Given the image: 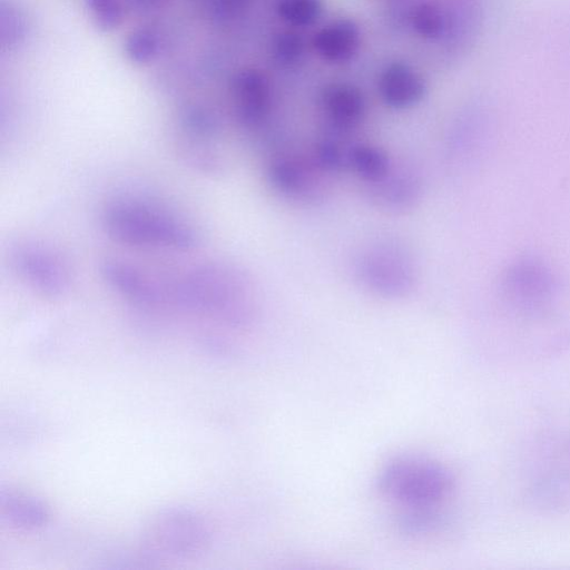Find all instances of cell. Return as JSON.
Here are the masks:
<instances>
[{
	"mask_svg": "<svg viewBox=\"0 0 570 570\" xmlns=\"http://www.w3.org/2000/svg\"><path fill=\"white\" fill-rule=\"evenodd\" d=\"M166 288L167 304L229 325H245L253 316V288L245 275L229 265H194L166 282Z\"/></svg>",
	"mask_w": 570,
	"mask_h": 570,
	"instance_id": "1",
	"label": "cell"
},
{
	"mask_svg": "<svg viewBox=\"0 0 570 570\" xmlns=\"http://www.w3.org/2000/svg\"><path fill=\"white\" fill-rule=\"evenodd\" d=\"M100 222L108 237L135 248L184 253L199 243L197 229L186 218L144 199L122 197L107 203Z\"/></svg>",
	"mask_w": 570,
	"mask_h": 570,
	"instance_id": "2",
	"label": "cell"
},
{
	"mask_svg": "<svg viewBox=\"0 0 570 570\" xmlns=\"http://www.w3.org/2000/svg\"><path fill=\"white\" fill-rule=\"evenodd\" d=\"M377 484L389 501L425 513L450 497L454 480L439 462L419 455H401L382 468Z\"/></svg>",
	"mask_w": 570,
	"mask_h": 570,
	"instance_id": "3",
	"label": "cell"
},
{
	"mask_svg": "<svg viewBox=\"0 0 570 570\" xmlns=\"http://www.w3.org/2000/svg\"><path fill=\"white\" fill-rule=\"evenodd\" d=\"M356 274L367 289L392 298L407 295L415 282L410 252L393 240L377 242L367 247L356 262Z\"/></svg>",
	"mask_w": 570,
	"mask_h": 570,
	"instance_id": "4",
	"label": "cell"
},
{
	"mask_svg": "<svg viewBox=\"0 0 570 570\" xmlns=\"http://www.w3.org/2000/svg\"><path fill=\"white\" fill-rule=\"evenodd\" d=\"M10 261L18 277L40 295L59 297L69 288L67 264L58 253L42 243L18 242L11 248Z\"/></svg>",
	"mask_w": 570,
	"mask_h": 570,
	"instance_id": "5",
	"label": "cell"
},
{
	"mask_svg": "<svg viewBox=\"0 0 570 570\" xmlns=\"http://www.w3.org/2000/svg\"><path fill=\"white\" fill-rule=\"evenodd\" d=\"M178 153L184 160L206 174L219 171L222 158L216 139L219 134L217 116L203 105H189L179 115Z\"/></svg>",
	"mask_w": 570,
	"mask_h": 570,
	"instance_id": "6",
	"label": "cell"
},
{
	"mask_svg": "<svg viewBox=\"0 0 570 570\" xmlns=\"http://www.w3.org/2000/svg\"><path fill=\"white\" fill-rule=\"evenodd\" d=\"M101 274L110 289L137 306L165 305V282L135 264L107 259L101 265Z\"/></svg>",
	"mask_w": 570,
	"mask_h": 570,
	"instance_id": "7",
	"label": "cell"
},
{
	"mask_svg": "<svg viewBox=\"0 0 570 570\" xmlns=\"http://www.w3.org/2000/svg\"><path fill=\"white\" fill-rule=\"evenodd\" d=\"M502 281L507 297L527 308L543 306L557 291L551 271L534 259L515 262L508 268Z\"/></svg>",
	"mask_w": 570,
	"mask_h": 570,
	"instance_id": "8",
	"label": "cell"
},
{
	"mask_svg": "<svg viewBox=\"0 0 570 570\" xmlns=\"http://www.w3.org/2000/svg\"><path fill=\"white\" fill-rule=\"evenodd\" d=\"M234 110L239 124L257 129L266 120L272 101L267 77L255 68L239 70L232 82Z\"/></svg>",
	"mask_w": 570,
	"mask_h": 570,
	"instance_id": "9",
	"label": "cell"
},
{
	"mask_svg": "<svg viewBox=\"0 0 570 570\" xmlns=\"http://www.w3.org/2000/svg\"><path fill=\"white\" fill-rule=\"evenodd\" d=\"M306 163L295 157H275L267 166L266 176L272 188L297 202H315L322 197L321 183Z\"/></svg>",
	"mask_w": 570,
	"mask_h": 570,
	"instance_id": "10",
	"label": "cell"
},
{
	"mask_svg": "<svg viewBox=\"0 0 570 570\" xmlns=\"http://www.w3.org/2000/svg\"><path fill=\"white\" fill-rule=\"evenodd\" d=\"M150 530L151 541L170 553L197 550L205 539L203 525L195 515L184 511H171L158 517Z\"/></svg>",
	"mask_w": 570,
	"mask_h": 570,
	"instance_id": "11",
	"label": "cell"
},
{
	"mask_svg": "<svg viewBox=\"0 0 570 570\" xmlns=\"http://www.w3.org/2000/svg\"><path fill=\"white\" fill-rule=\"evenodd\" d=\"M379 91L387 106L404 109L422 100L425 83L420 73L407 63L392 62L380 76Z\"/></svg>",
	"mask_w": 570,
	"mask_h": 570,
	"instance_id": "12",
	"label": "cell"
},
{
	"mask_svg": "<svg viewBox=\"0 0 570 570\" xmlns=\"http://www.w3.org/2000/svg\"><path fill=\"white\" fill-rule=\"evenodd\" d=\"M367 185L370 198L394 210L411 208L421 195L419 178L406 168L392 167L383 178Z\"/></svg>",
	"mask_w": 570,
	"mask_h": 570,
	"instance_id": "13",
	"label": "cell"
},
{
	"mask_svg": "<svg viewBox=\"0 0 570 570\" xmlns=\"http://www.w3.org/2000/svg\"><path fill=\"white\" fill-rule=\"evenodd\" d=\"M322 104L333 128H354L365 114V99L358 88L348 83H332L324 89Z\"/></svg>",
	"mask_w": 570,
	"mask_h": 570,
	"instance_id": "14",
	"label": "cell"
},
{
	"mask_svg": "<svg viewBox=\"0 0 570 570\" xmlns=\"http://www.w3.org/2000/svg\"><path fill=\"white\" fill-rule=\"evenodd\" d=\"M360 31L350 19H338L322 28L313 39L314 49L327 61L343 62L357 50Z\"/></svg>",
	"mask_w": 570,
	"mask_h": 570,
	"instance_id": "15",
	"label": "cell"
},
{
	"mask_svg": "<svg viewBox=\"0 0 570 570\" xmlns=\"http://www.w3.org/2000/svg\"><path fill=\"white\" fill-rule=\"evenodd\" d=\"M30 35V20L24 9L13 0H0V48L14 52Z\"/></svg>",
	"mask_w": 570,
	"mask_h": 570,
	"instance_id": "16",
	"label": "cell"
},
{
	"mask_svg": "<svg viewBox=\"0 0 570 570\" xmlns=\"http://www.w3.org/2000/svg\"><path fill=\"white\" fill-rule=\"evenodd\" d=\"M347 165L366 184L383 178L393 167L389 156L379 147L355 145L347 150Z\"/></svg>",
	"mask_w": 570,
	"mask_h": 570,
	"instance_id": "17",
	"label": "cell"
},
{
	"mask_svg": "<svg viewBox=\"0 0 570 570\" xmlns=\"http://www.w3.org/2000/svg\"><path fill=\"white\" fill-rule=\"evenodd\" d=\"M127 58L137 65H146L155 60L160 50L158 35L149 28L131 30L124 42Z\"/></svg>",
	"mask_w": 570,
	"mask_h": 570,
	"instance_id": "18",
	"label": "cell"
},
{
	"mask_svg": "<svg viewBox=\"0 0 570 570\" xmlns=\"http://www.w3.org/2000/svg\"><path fill=\"white\" fill-rule=\"evenodd\" d=\"M2 505L9 519L21 527L39 525L46 518V511L37 501L19 493H8L2 498Z\"/></svg>",
	"mask_w": 570,
	"mask_h": 570,
	"instance_id": "19",
	"label": "cell"
},
{
	"mask_svg": "<svg viewBox=\"0 0 570 570\" xmlns=\"http://www.w3.org/2000/svg\"><path fill=\"white\" fill-rule=\"evenodd\" d=\"M94 24L102 32L117 30L125 18L122 0H85Z\"/></svg>",
	"mask_w": 570,
	"mask_h": 570,
	"instance_id": "20",
	"label": "cell"
},
{
	"mask_svg": "<svg viewBox=\"0 0 570 570\" xmlns=\"http://www.w3.org/2000/svg\"><path fill=\"white\" fill-rule=\"evenodd\" d=\"M276 10L287 23L305 27L314 23L321 16L322 0H278Z\"/></svg>",
	"mask_w": 570,
	"mask_h": 570,
	"instance_id": "21",
	"label": "cell"
},
{
	"mask_svg": "<svg viewBox=\"0 0 570 570\" xmlns=\"http://www.w3.org/2000/svg\"><path fill=\"white\" fill-rule=\"evenodd\" d=\"M411 23L420 36L428 39L439 38L446 28L443 11L429 2L420 3L412 10Z\"/></svg>",
	"mask_w": 570,
	"mask_h": 570,
	"instance_id": "22",
	"label": "cell"
},
{
	"mask_svg": "<svg viewBox=\"0 0 570 570\" xmlns=\"http://www.w3.org/2000/svg\"><path fill=\"white\" fill-rule=\"evenodd\" d=\"M304 52L303 38L295 31L281 32L273 41L274 59L284 66L297 62Z\"/></svg>",
	"mask_w": 570,
	"mask_h": 570,
	"instance_id": "23",
	"label": "cell"
},
{
	"mask_svg": "<svg viewBox=\"0 0 570 570\" xmlns=\"http://www.w3.org/2000/svg\"><path fill=\"white\" fill-rule=\"evenodd\" d=\"M252 0H213L209 9L210 18L216 23H227L238 18L250 4Z\"/></svg>",
	"mask_w": 570,
	"mask_h": 570,
	"instance_id": "24",
	"label": "cell"
},
{
	"mask_svg": "<svg viewBox=\"0 0 570 570\" xmlns=\"http://www.w3.org/2000/svg\"><path fill=\"white\" fill-rule=\"evenodd\" d=\"M132 3H135L137 7H141V8H145V7H148L150 4H154L156 3L157 1L159 0H130Z\"/></svg>",
	"mask_w": 570,
	"mask_h": 570,
	"instance_id": "25",
	"label": "cell"
}]
</instances>
